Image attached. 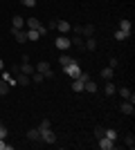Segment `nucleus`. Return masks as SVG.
<instances>
[{
  "label": "nucleus",
  "mask_w": 135,
  "mask_h": 150,
  "mask_svg": "<svg viewBox=\"0 0 135 150\" xmlns=\"http://www.w3.org/2000/svg\"><path fill=\"white\" fill-rule=\"evenodd\" d=\"M23 25H25V18L23 16H14V29H23Z\"/></svg>",
  "instance_id": "obj_21"
},
{
  "label": "nucleus",
  "mask_w": 135,
  "mask_h": 150,
  "mask_svg": "<svg viewBox=\"0 0 135 150\" xmlns=\"http://www.w3.org/2000/svg\"><path fill=\"white\" fill-rule=\"evenodd\" d=\"M124 144H126V148L133 150L135 148V137H133V134H126V137H124Z\"/></svg>",
  "instance_id": "obj_23"
},
{
  "label": "nucleus",
  "mask_w": 135,
  "mask_h": 150,
  "mask_svg": "<svg viewBox=\"0 0 135 150\" xmlns=\"http://www.w3.org/2000/svg\"><path fill=\"white\" fill-rule=\"evenodd\" d=\"M115 92H117V88L113 85V81H108V83H106V88H104V94H106V96H113Z\"/></svg>",
  "instance_id": "obj_18"
},
{
  "label": "nucleus",
  "mask_w": 135,
  "mask_h": 150,
  "mask_svg": "<svg viewBox=\"0 0 135 150\" xmlns=\"http://www.w3.org/2000/svg\"><path fill=\"white\" fill-rule=\"evenodd\" d=\"M7 134H9V132H7L5 123H0V139H7Z\"/></svg>",
  "instance_id": "obj_30"
},
{
  "label": "nucleus",
  "mask_w": 135,
  "mask_h": 150,
  "mask_svg": "<svg viewBox=\"0 0 135 150\" xmlns=\"http://www.w3.org/2000/svg\"><path fill=\"white\" fill-rule=\"evenodd\" d=\"M0 69H5V63H2V58H0Z\"/></svg>",
  "instance_id": "obj_35"
},
{
  "label": "nucleus",
  "mask_w": 135,
  "mask_h": 150,
  "mask_svg": "<svg viewBox=\"0 0 135 150\" xmlns=\"http://www.w3.org/2000/svg\"><path fill=\"white\" fill-rule=\"evenodd\" d=\"M84 50H88V52H95V50H97V40H95V36H90L88 40H84Z\"/></svg>",
  "instance_id": "obj_11"
},
{
  "label": "nucleus",
  "mask_w": 135,
  "mask_h": 150,
  "mask_svg": "<svg viewBox=\"0 0 135 150\" xmlns=\"http://www.w3.org/2000/svg\"><path fill=\"white\" fill-rule=\"evenodd\" d=\"M70 43L74 45V47H79V50H84V38H81V36H77V34H74V36L70 38Z\"/></svg>",
  "instance_id": "obj_20"
},
{
  "label": "nucleus",
  "mask_w": 135,
  "mask_h": 150,
  "mask_svg": "<svg viewBox=\"0 0 135 150\" xmlns=\"http://www.w3.org/2000/svg\"><path fill=\"white\" fill-rule=\"evenodd\" d=\"M119 112H122V114H129V117H133V114H135V108H133V103L124 101L122 105H119Z\"/></svg>",
  "instance_id": "obj_9"
},
{
  "label": "nucleus",
  "mask_w": 135,
  "mask_h": 150,
  "mask_svg": "<svg viewBox=\"0 0 135 150\" xmlns=\"http://www.w3.org/2000/svg\"><path fill=\"white\" fill-rule=\"evenodd\" d=\"M25 34H27V40H39V38H43V36H41V34H39L36 29H27Z\"/></svg>",
  "instance_id": "obj_22"
},
{
  "label": "nucleus",
  "mask_w": 135,
  "mask_h": 150,
  "mask_svg": "<svg viewBox=\"0 0 135 150\" xmlns=\"http://www.w3.org/2000/svg\"><path fill=\"white\" fill-rule=\"evenodd\" d=\"M25 23H27V27H29V29H36L41 36H45V34H47V27L41 25V20H39V18H27Z\"/></svg>",
  "instance_id": "obj_2"
},
{
  "label": "nucleus",
  "mask_w": 135,
  "mask_h": 150,
  "mask_svg": "<svg viewBox=\"0 0 135 150\" xmlns=\"http://www.w3.org/2000/svg\"><path fill=\"white\" fill-rule=\"evenodd\" d=\"M11 74H16V76L20 74V65H14V67H11Z\"/></svg>",
  "instance_id": "obj_34"
},
{
  "label": "nucleus",
  "mask_w": 135,
  "mask_h": 150,
  "mask_svg": "<svg viewBox=\"0 0 135 150\" xmlns=\"http://www.w3.org/2000/svg\"><path fill=\"white\" fill-rule=\"evenodd\" d=\"M34 72H36V67H34L32 63H23V65H20V74H27V76H32Z\"/></svg>",
  "instance_id": "obj_10"
},
{
  "label": "nucleus",
  "mask_w": 135,
  "mask_h": 150,
  "mask_svg": "<svg viewBox=\"0 0 135 150\" xmlns=\"http://www.w3.org/2000/svg\"><path fill=\"white\" fill-rule=\"evenodd\" d=\"M29 79H32V83H43V79H45V76L41 74V72H34V74L29 76Z\"/></svg>",
  "instance_id": "obj_26"
},
{
  "label": "nucleus",
  "mask_w": 135,
  "mask_h": 150,
  "mask_svg": "<svg viewBox=\"0 0 135 150\" xmlns=\"http://www.w3.org/2000/svg\"><path fill=\"white\" fill-rule=\"evenodd\" d=\"M104 137H108L110 141H115V139H117V132L113 130V128H110V130H104Z\"/></svg>",
  "instance_id": "obj_27"
},
{
  "label": "nucleus",
  "mask_w": 135,
  "mask_h": 150,
  "mask_svg": "<svg viewBox=\"0 0 135 150\" xmlns=\"http://www.w3.org/2000/svg\"><path fill=\"white\" fill-rule=\"evenodd\" d=\"M84 92H97V83L92 81V79H88V81H86V85H84Z\"/></svg>",
  "instance_id": "obj_19"
},
{
  "label": "nucleus",
  "mask_w": 135,
  "mask_h": 150,
  "mask_svg": "<svg viewBox=\"0 0 135 150\" xmlns=\"http://www.w3.org/2000/svg\"><path fill=\"white\" fill-rule=\"evenodd\" d=\"M63 72L70 76V79H77V76L81 74V65H79L77 61H72L70 65H65V67H63Z\"/></svg>",
  "instance_id": "obj_1"
},
{
  "label": "nucleus",
  "mask_w": 135,
  "mask_h": 150,
  "mask_svg": "<svg viewBox=\"0 0 135 150\" xmlns=\"http://www.w3.org/2000/svg\"><path fill=\"white\" fill-rule=\"evenodd\" d=\"M95 137H97V139L104 137V128H95Z\"/></svg>",
  "instance_id": "obj_32"
},
{
  "label": "nucleus",
  "mask_w": 135,
  "mask_h": 150,
  "mask_svg": "<svg viewBox=\"0 0 135 150\" xmlns=\"http://www.w3.org/2000/svg\"><path fill=\"white\" fill-rule=\"evenodd\" d=\"M72 61H74V58H72V56H68V54H63V56H61V65H63V67H65V65H70Z\"/></svg>",
  "instance_id": "obj_28"
},
{
  "label": "nucleus",
  "mask_w": 135,
  "mask_h": 150,
  "mask_svg": "<svg viewBox=\"0 0 135 150\" xmlns=\"http://www.w3.org/2000/svg\"><path fill=\"white\" fill-rule=\"evenodd\" d=\"M101 76H104V79H106V81H113V76H115V72H113V67H110V65H108V67H104V69H101Z\"/></svg>",
  "instance_id": "obj_17"
},
{
  "label": "nucleus",
  "mask_w": 135,
  "mask_h": 150,
  "mask_svg": "<svg viewBox=\"0 0 135 150\" xmlns=\"http://www.w3.org/2000/svg\"><path fill=\"white\" fill-rule=\"evenodd\" d=\"M54 45H56V50H70L72 43L68 36H56V40H54Z\"/></svg>",
  "instance_id": "obj_6"
},
{
  "label": "nucleus",
  "mask_w": 135,
  "mask_h": 150,
  "mask_svg": "<svg viewBox=\"0 0 135 150\" xmlns=\"http://www.w3.org/2000/svg\"><path fill=\"white\" fill-rule=\"evenodd\" d=\"M27 139H29V141H41V130H39V128L29 130V132H27Z\"/></svg>",
  "instance_id": "obj_14"
},
{
  "label": "nucleus",
  "mask_w": 135,
  "mask_h": 150,
  "mask_svg": "<svg viewBox=\"0 0 135 150\" xmlns=\"http://www.w3.org/2000/svg\"><path fill=\"white\" fill-rule=\"evenodd\" d=\"M7 92H9V83H7L5 79H0V96H5Z\"/></svg>",
  "instance_id": "obj_24"
},
{
  "label": "nucleus",
  "mask_w": 135,
  "mask_h": 150,
  "mask_svg": "<svg viewBox=\"0 0 135 150\" xmlns=\"http://www.w3.org/2000/svg\"><path fill=\"white\" fill-rule=\"evenodd\" d=\"M97 146L101 150H113V146H115V141H110L108 137H99L97 139Z\"/></svg>",
  "instance_id": "obj_7"
},
{
  "label": "nucleus",
  "mask_w": 135,
  "mask_h": 150,
  "mask_svg": "<svg viewBox=\"0 0 135 150\" xmlns=\"http://www.w3.org/2000/svg\"><path fill=\"white\" fill-rule=\"evenodd\" d=\"M81 36H86V38L95 36V25H86V27H81Z\"/></svg>",
  "instance_id": "obj_15"
},
{
  "label": "nucleus",
  "mask_w": 135,
  "mask_h": 150,
  "mask_svg": "<svg viewBox=\"0 0 135 150\" xmlns=\"http://www.w3.org/2000/svg\"><path fill=\"white\" fill-rule=\"evenodd\" d=\"M47 128H52L50 119H43V121H41V125H39V130H47Z\"/></svg>",
  "instance_id": "obj_29"
},
{
  "label": "nucleus",
  "mask_w": 135,
  "mask_h": 150,
  "mask_svg": "<svg viewBox=\"0 0 135 150\" xmlns=\"http://www.w3.org/2000/svg\"><path fill=\"white\" fill-rule=\"evenodd\" d=\"M36 72H41L45 79H52V76H54V72H52V67H50V63H47V61H41L39 65H36Z\"/></svg>",
  "instance_id": "obj_3"
},
{
  "label": "nucleus",
  "mask_w": 135,
  "mask_h": 150,
  "mask_svg": "<svg viewBox=\"0 0 135 150\" xmlns=\"http://www.w3.org/2000/svg\"><path fill=\"white\" fill-rule=\"evenodd\" d=\"M41 141H43V144H56V134L52 132V128L41 130Z\"/></svg>",
  "instance_id": "obj_4"
},
{
  "label": "nucleus",
  "mask_w": 135,
  "mask_h": 150,
  "mask_svg": "<svg viewBox=\"0 0 135 150\" xmlns=\"http://www.w3.org/2000/svg\"><path fill=\"white\" fill-rule=\"evenodd\" d=\"M16 83L25 88V85H29V83H32V79H29V76H27V74H18V76H16Z\"/></svg>",
  "instance_id": "obj_13"
},
{
  "label": "nucleus",
  "mask_w": 135,
  "mask_h": 150,
  "mask_svg": "<svg viewBox=\"0 0 135 150\" xmlns=\"http://www.w3.org/2000/svg\"><path fill=\"white\" fill-rule=\"evenodd\" d=\"M84 85H86V81H81V79H72V90H74V92H84Z\"/></svg>",
  "instance_id": "obj_12"
},
{
  "label": "nucleus",
  "mask_w": 135,
  "mask_h": 150,
  "mask_svg": "<svg viewBox=\"0 0 135 150\" xmlns=\"http://www.w3.org/2000/svg\"><path fill=\"white\" fill-rule=\"evenodd\" d=\"M11 36L16 38V43H20V45L27 43V34H25L23 29H14V27H11Z\"/></svg>",
  "instance_id": "obj_8"
},
{
  "label": "nucleus",
  "mask_w": 135,
  "mask_h": 150,
  "mask_svg": "<svg viewBox=\"0 0 135 150\" xmlns=\"http://www.w3.org/2000/svg\"><path fill=\"white\" fill-rule=\"evenodd\" d=\"M23 5H25V7H34V5H36V0H23Z\"/></svg>",
  "instance_id": "obj_33"
},
{
  "label": "nucleus",
  "mask_w": 135,
  "mask_h": 150,
  "mask_svg": "<svg viewBox=\"0 0 135 150\" xmlns=\"http://www.w3.org/2000/svg\"><path fill=\"white\" fill-rule=\"evenodd\" d=\"M11 144H5V139H0V150H11Z\"/></svg>",
  "instance_id": "obj_31"
},
{
  "label": "nucleus",
  "mask_w": 135,
  "mask_h": 150,
  "mask_svg": "<svg viewBox=\"0 0 135 150\" xmlns=\"http://www.w3.org/2000/svg\"><path fill=\"white\" fill-rule=\"evenodd\" d=\"M119 29H122V31H129V34H131V29H133V23H131L129 18L119 20Z\"/></svg>",
  "instance_id": "obj_16"
},
{
  "label": "nucleus",
  "mask_w": 135,
  "mask_h": 150,
  "mask_svg": "<svg viewBox=\"0 0 135 150\" xmlns=\"http://www.w3.org/2000/svg\"><path fill=\"white\" fill-rule=\"evenodd\" d=\"M129 36H131L129 31H122V29H117V31H115V40H126Z\"/></svg>",
  "instance_id": "obj_25"
},
{
  "label": "nucleus",
  "mask_w": 135,
  "mask_h": 150,
  "mask_svg": "<svg viewBox=\"0 0 135 150\" xmlns=\"http://www.w3.org/2000/svg\"><path fill=\"white\" fill-rule=\"evenodd\" d=\"M54 29H59L61 34H68V31H72V25L68 23V20H59V18H54Z\"/></svg>",
  "instance_id": "obj_5"
}]
</instances>
